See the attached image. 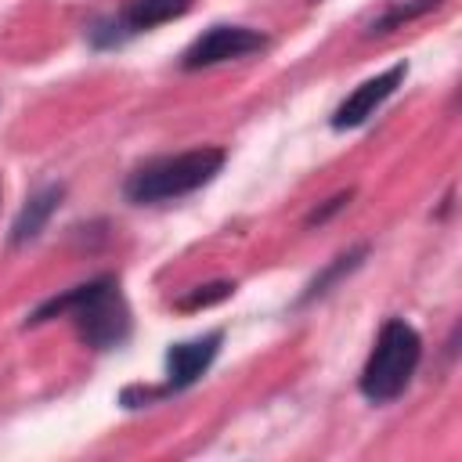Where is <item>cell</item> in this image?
Listing matches in <instances>:
<instances>
[{
  "label": "cell",
  "instance_id": "6da1fadb",
  "mask_svg": "<svg viewBox=\"0 0 462 462\" xmlns=\"http://www.w3.org/2000/svg\"><path fill=\"white\" fill-rule=\"evenodd\" d=\"M51 318H69L76 325V336L94 346V350H112L123 346L130 336V307L119 292V278L116 274H97L61 296L43 300L25 325H43Z\"/></svg>",
  "mask_w": 462,
  "mask_h": 462
},
{
  "label": "cell",
  "instance_id": "7a4b0ae2",
  "mask_svg": "<svg viewBox=\"0 0 462 462\" xmlns=\"http://www.w3.org/2000/svg\"><path fill=\"white\" fill-rule=\"evenodd\" d=\"M227 162V152L217 144H202V148H188L177 155H162V159H148L144 166H137L126 184L123 195L137 206H155V202H170L180 195L199 191L202 184H209Z\"/></svg>",
  "mask_w": 462,
  "mask_h": 462
},
{
  "label": "cell",
  "instance_id": "3957f363",
  "mask_svg": "<svg viewBox=\"0 0 462 462\" xmlns=\"http://www.w3.org/2000/svg\"><path fill=\"white\" fill-rule=\"evenodd\" d=\"M419 361H422V336L404 318H386L361 368L357 386L372 404H390L408 390Z\"/></svg>",
  "mask_w": 462,
  "mask_h": 462
},
{
  "label": "cell",
  "instance_id": "277c9868",
  "mask_svg": "<svg viewBox=\"0 0 462 462\" xmlns=\"http://www.w3.org/2000/svg\"><path fill=\"white\" fill-rule=\"evenodd\" d=\"M263 47H267V36L260 29H249V25H213L180 54V69L184 72L213 69V65L245 58V54H256Z\"/></svg>",
  "mask_w": 462,
  "mask_h": 462
},
{
  "label": "cell",
  "instance_id": "5b68a950",
  "mask_svg": "<svg viewBox=\"0 0 462 462\" xmlns=\"http://www.w3.org/2000/svg\"><path fill=\"white\" fill-rule=\"evenodd\" d=\"M404 76H408V61H397V65H390L386 72H379V76L357 83V87L336 105V112H332V126H336V130L361 126V123H365L368 116H375V108H379V105L404 83Z\"/></svg>",
  "mask_w": 462,
  "mask_h": 462
},
{
  "label": "cell",
  "instance_id": "8992f818",
  "mask_svg": "<svg viewBox=\"0 0 462 462\" xmlns=\"http://www.w3.org/2000/svg\"><path fill=\"white\" fill-rule=\"evenodd\" d=\"M220 343H224V332L220 328H213L206 336H195L188 343H173L166 350V390L177 393V390L195 386L209 372V365L217 361Z\"/></svg>",
  "mask_w": 462,
  "mask_h": 462
},
{
  "label": "cell",
  "instance_id": "52a82bcc",
  "mask_svg": "<svg viewBox=\"0 0 462 462\" xmlns=\"http://www.w3.org/2000/svg\"><path fill=\"white\" fill-rule=\"evenodd\" d=\"M61 199H65V184H43V188H36L25 199V206L18 209L14 224H11V245H25V242L40 238L43 227H47V220L58 213Z\"/></svg>",
  "mask_w": 462,
  "mask_h": 462
},
{
  "label": "cell",
  "instance_id": "ba28073f",
  "mask_svg": "<svg viewBox=\"0 0 462 462\" xmlns=\"http://www.w3.org/2000/svg\"><path fill=\"white\" fill-rule=\"evenodd\" d=\"M365 256H368V245H354V249H346V253H339V256H332L310 282H307V289L300 292V300H296V307H307V303H314V300H321V296H328L332 292V285H339L346 274H354L361 263H365Z\"/></svg>",
  "mask_w": 462,
  "mask_h": 462
},
{
  "label": "cell",
  "instance_id": "9c48e42d",
  "mask_svg": "<svg viewBox=\"0 0 462 462\" xmlns=\"http://www.w3.org/2000/svg\"><path fill=\"white\" fill-rule=\"evenodd\" d=\"M188 7H191V0H126L119 18L130 32H144V29H155L162 22L180 18Z\"/></svg>",
  "mask_w": 462,
  "mask_h": 462
},
{
  "label": "cell",
  "instance_id": "30bf717a",
  "mask_svg": "<svg viewBox=\"0 0 462 462\" xmlns=\"http://www.w3.org/2000/svg\"><path fill=\"white\" fill-rule=\"evenodd\" d=\"M440 4H444V0H401V4H390V7L368 25V36L393 32V29H401V25H408V22L422 18V14H430V11L440 7Z\"/></svg>",
  "mask_w": 462,
  "mask_h": 462
},
{
  "label": "cell",
  "instance_id": "8fae6325",
  "mask_svg": "<svg viewBox=\"0 0 462 462\" xmlns=\"http://www.w3.org/2000/svg\"><path fill=\"white\" fill-rule=\"evenodd\" d=\"M235 292V282H206V285H195L188 289L173 307L177 310H202V307H213V303H224L227 296Z\"/></svg>",
  "mask_w": 462,
  "mask_h": 462
},
{
  "label": "cell",
  "instance_id": "7c38bea8",
  "mask_svg": "<svg viewBox=\"0 0 462 462\" xmlns=\"http://www.w3.org/2000/svg\"><path fill=\"white\" fill-rule=\"evenodd\" d=\"M130 36H134V32L123 25L119 14H112V18H97V22L87 25V40H90V47H97V51H112V47L126 43Z\"/></svg>",
  "mask_w": 462,
  "mask_h": 462
},
{
  "label": "cell",
  "instance_id": "4fadbf2b",
  "mask_svg": "<svg viewBox=\"0 0 462 462\" xmlns=\"http://www.w3.org/2000/svg\"><path fill=\"white\" fill-rule=\"evenodd\" d=\"M350 199H354V188H346V191H336L325 206H318V209H310L307 213V227H314V224H325L328 217H336L339 209H346L350 206Z\"/></svg>",
  "mask_w": 462,
  "mask_h": 462
}]
</instances>
